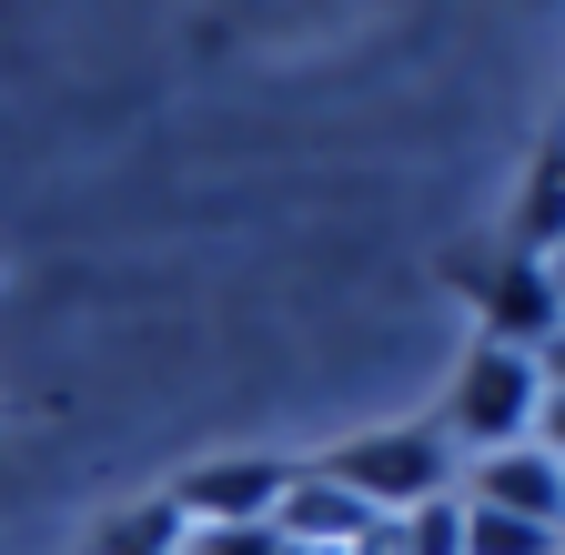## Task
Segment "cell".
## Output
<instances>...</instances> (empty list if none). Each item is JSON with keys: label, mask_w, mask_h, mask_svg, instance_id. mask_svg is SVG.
<instances>
[{"label": "cell", "mask_w": 565, "mask_h": 555, "mask_svg": "<svg viewBox=\"0 0 565 555\" xmlns=\"http://www.w3.org/2000/svg\"><path fill=\"white\" fill-rule=\"evenodd\" d=\"M374 525H384V515H364L323 465H294V484H282V505H273V535L303 545V555H364Z\"/></svg>", "instance_id": "obj_4"}, {"label": "cell", "mask_w": 565, "mask_h": 555, "mask_svg": "<svg viewBox=\"0 0 565 555\" xmlns=\"http://www.w3.org/2000/svg\"><path fill=\"white\" fill-rule=\"evenodd\" d=\"M535 414H545V374H535V354H515V343H475L435 435L465 445V455H505V445H535Z\"/></svg>", "instance_id": "obj_1"}, {"label": "cell", "mask_w": 565, "mask_h": 555, "mask_svg": "<svg viewBox=\"0 0 565 555\" xmlns=\"http://www.w3.org/2000/svg\"><path fill=\"white\" fill-rule=\"evenodd\" d=\"M555 263H565V253H555Z\"/></svg>", "instance_id": "obj_11"}, {"label": "cell", "mask_w": 565, "mask_h": 555, "mask_svg": "<svg viewBox=\"0 0 565 555\" xmlns=\"http://www.w3.org/2000/svg\"><path fill=\"white\" fill-rule=\"evenodd\" d=\"M282 484H294V465H263V455H243V465H192V474L172 484V515H182L192 535H223V525H273Z\"/></svg>", "instance_id": "obj_3"}, {"label": "cell", "mask_w": 565, "mask_h": 555, "mask_svg": "<svg viewBox=\"0 0 565 555\" xmlns=\"http://www.w3.org/2000/svg\"><path fill=\"white\" fill-rule=\"evenodd\" d=\"M323 474H333L364 515H404V505L455 495V445H445L435 425H414V435H364V445L323 455Z\"/></svg>", "instance_id": "obj_2"}, {"label": "cell", "mask_w": 565, "mask_h": 555, "mask_svg": "<svg viewBox=\"0 0 565 555\" xmlns=\"http://www.w3.org/2000/svg\"><path fill=\"white\" fill-rule=\"evenodd\" d=\"M465 555H565V535L525 525V515H494V505H465Z\"/></svg>", "instance_id": "obj_8"}, {"label": "cell", "mask_w": 565, "mask_h": 555, "mask_svg": "<svg viewBox=\"0 0 565 555\" xmlns=\"http://www.w3.org/2000/svg\"><path fill=\"white\" fill-rule=\"evenodd\" d=\"M535 445H545V455L565 465V394H545V414H535Z\"/></svg>", "instance_id": "obj_10"}, {"label": "cell", "mask_w": 565, "mask_h": 555, "mask_svg": "<svg viewBox=\"0 0 565 555\" xmlns=\"http://www.w3.org/2000/svg\"><path fill=\"white\" fill-rule=\"evenodd\" d=\"M515 253L525 263H545L555 273V253H565V131L535 152V172H525V202H515Z\"/></svg>", "instance_id": "obj_7"}, {"label": "cell", "mask_w": 565, "mask_h": 555, "mask_svg": "<svg viewBox=\"0 0 565 555\" xmlns=\"http://www.w3.org/2000/svg\"><path fill=\"white\" fill-rule=\"evenodd\" d=\"M192 555H282L273 525H223V535H192Z\"/></svg>", "instance_id": "obj_9"}, {"label": "cell", "mask_w": 565, "mask_h": 555, "mask_svg": "<svg viewBox=\"0 0 565 555\" xmlns=\"http://www.w3.org/2000/svg\"><path fill=\"white\" fill-rule=\"evenodd\" d=\"M565 333V293H555V273L505 253L494 263V284H484V343H515V354H545V343Z\"/></svg>", "instance_id": "obj_6"}, {"label": "cell", "mask_w": 565, "mask_h": 555, "mask_svg": "<svg viewBox=\"0 0 565 555\" xmlns=\"http://www.w3.org/2000/svg\"><path fill=\"white\" fill-rule=\"evenodd\" d=\"M465 505H494V515H525V525H555V535H565V465H555L545 445L475 455V474H465Z\"/></svg>", "instance_id": "obj_5"}]
</instances>
